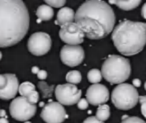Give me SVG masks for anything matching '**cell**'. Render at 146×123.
Masks as SVG:
<instances>
[{"mask_svg": "<svg viewBox=\"0 0 146 123\" xmlns=\"http://www.w3.org/2000/svg\"><path fill=\"white\" fill-rule=\"evenodd\" d=\"M74 20L84 36L89 39H101L114 29L115 14L108 3L101 0L85 1L75 12Z\"/></svg>", "mask_w": 146, "mask_h": 123, "instance_id": "obj_1", "label": "cell"}, {"mask_svg": "<svg viewBox=\"0 0 146 123\" xmlns=\"http://www.w3.org/2000/svg\"><path fill=\"white\" fill-rule=\"evenodd\" d=\"M29 29V13L21 0H0V47L23 39Z\"/></svg>", "mask_w": 146, "mask_h": 123, "instance_id": "obj_2", "label": "cell"}, {"mask_svg": "<svg viewBox=\"0 0 146 123\" xmlns=\"http://www.w3.org/2000/svg\"><path fill=\"white\" fill-rule=\"evenodd\" d=\"M112 41L122 55L138 54L146 44V23L122 21L112 31Z\"/></svg>", "mask_w": 146, "mask_h": 123, "instance_id": "obj_3", "label": "cell"}, {"mask_svg": "<svg viewBox=\"0 0 146 123\" xmlns=\"http://www.w3.org/2000/svg\"><path fill=\"white\" fill-rule=\"evenodd\" d=\"M131 65L128 59L118 55H109L102 64L101 74L111 84L124 83L130 76Z\"/></svg>", "mask_w": 146, "mask_h": 123, "instance_id": "obj_4", "label": "cell"}, {"mask_svg": "<svg viewBox=\"0 0 146 123\" xmlns=\"http://www.w3.org/2000/svg\"><path fill=\"white\" fill-rule=\"evenodd\" d=\"M139 94L132 84L121 83L113 89L111 93V101L114 106L121 110H129L138 103Z\"/></svg>", "mask_w": 146, "mask_h": 123, "instance_id": "obj_5", "label": "cell"}, {"mask_svg": "<svg viewBox=\"0 0 146 123\" xmlns=\"http://www.w3.org/2000/svg\"><path fill=\"white\" fill-rule=\"evenodd\" d=\"M36 105L28 102L25 97H17L11 101L9 111L10 115L18 121H27L36 113Z\"/></svg>", "mask_w": 146, "mask_h": 123, "instance_id": "obj_6", "label": "cell"}, {"mask_svg": "<svg viewBox=\"0 0 146 123\" xmlns=\"http://www.w3.org/2000/svg\"><path fill=\"white\" fill-rule=\"evenodd\" d=\"M51 37L45 32L33 33L28 39V50L31 54L35 56L45 55L51 49Z\"/></svg>", "mask_w": 146, "mask_h": 123, "instance_id": "obj_7", "label": "cell"}, {"mask_svg": "<svg viewBox=\"0 0 146 123\" xmlns=\"http://www.w3.org/2000/svg\"><path fill=\"white\" fill-rule=\"evenodd\" d=\"M55 96L61 105H73L81 98V90L73 84H60L55 87Z\"/></svg>", "mask_w": 146, "mask_h": 123, "instance_id": "obj_8", "label": "cell"}, {"mask_svg": "<svg viewBox=\"0 0 146 123\" xmlns=\"http://www.w3.org/2000/svg\"><path fill=\"white\" fill-rule=\"evenodd\" d=\"M59 36L67 45H79L84 40L83 32L75 22H69L61 25Z\"/></svg>", "mask_w": 146, "mask_h": 123, "instance_id": "obj_9", "label": "cell"}, {"mask_svg": "<svg viewBox=\"0 0 146 123\" xmlns=\"http://www.w3.org/2000/svg\"><path fill=\"white\" fill-rule=\"evenodd\" d=\"M84 56L85 53L80 45H64L60 51L61 61L70 67L81 64Z\"/></svg>", "mask_w": 146, "mask_h": 123, "instance_id": "obj_10", "label": "cell"}, {"mask_svg": "<svg viewBox=\"0 0 146 123\" xmlns=\"http://www.w3.org/2000/svg\"><path fill=\"white\" fill-rule=\"evenodd\" d=\"M19 82L14 74H0V99L10 100L18 92Z\"/></svg>", "mask_w": 146, "mask_h": 123, "instance_id": "obj_11", "label": "cell"}, {"mask_svg": "<svg viewBox=\"0 0 146 123\" xmlns=\"http://www.w3.org/2000/svg\"><path fill=\"white\" fill-rule=\"evenodd\" d=\"M40 116L46 123H62L66 118V112L60 103L49 102L43 107Z\"/></svg>", "mask_w": 146, "mask_h": 123, "instance_id": "obj_12", "label": "cell"}, {"mask_svg": "<svg viewBox=\"0 0 146 123\" xmlns=\"http://www.w3.org/2000/svg\"><path fill=\"white\" fill-rule=\"evenodd\" d=\"M86 100L92 105H102L109 100V91L102 84H92L86 92Z\"/></svg>", "mask_w": 146, "mask_h": 123, "instance_id": "obj_13", "label": "cell"}, {"mask_svg": "<svg viewBox=\"0 0 146 123\" xmlns=\"http://www.w3.org/2000/svg\"><path fill=\"white\" fill-rule=\"evenodd\" d=\"M75 17V12L69 7H62L57 13L56 24L63 25L69 22H73Z\"/></svg>", "mask_w": 146, "mask_h": 123, "instance_id": "obj_14", "label": "cell"}, {"mask_svg": "<svg viewBox=\"0 0 146 123\" xmlns=\"http://www.w3.org/2000/svg\"><path fill=\"white\" fill-rule=\"evenodd\" d=\"M36 15L40 20L48 21L53 17L54 11H53V9L51 8L50 6H48V5H46V4H43V5H40V6L37 8Z\"/></svg>", "mask_w": 146, "mask_h": 123, "instance_id": "obj_15", "label": "cell"}, {"mask_svg": "<svg viewBox=\"0 0 146 123\" xmlns=\"http://www.w3.org/2000/svg\"><path fill=\"white\" fill-rule=\"evenodd\" d=\"M141 3L140 0H118L115 1V5L117 7H119L122 10H132V9L136 8L139 6V4Z\"/></svg>", "mask_w": 146, "mask_h": 123, "instance_id": "obj_16", "label": "cell"}, {"mask_svg": "<svg viewBox=\"0 0 146 123\" xmlns=\"http://www.w3.org/2000/svg\"><path fill=\"white\" fill-rule=\"evenodd\" d=\"M95 117L98 119V120L102 121V122L106 121L110 117V107L106 104L99 105L97 111H96V116Z\"/></svg>", "mask_w": 146, "mask_h": 123, "instance_id": "obj_17", "label": "cell"}, {"mask_svg": "<svg viewBox=\"0 0 146 123\" xmlns=\"http://www.w3.org/2000/svg\"><path fill=\"white\" fill-rule=\"evenodd\" d=\"M81 73L77 70H71L66 74V81L69 84H78V83L81 82Z\"/></svg>", "mask_w": 146, "mask_h": 123, "instance_id": "obj_18", "label": "cell"}, {"mask_svg": "<svg viewBox=\"0 0 146 123\" xmlns=\"http://www.w3.org/2000/svg\"><path fill=\"white\" fill-rule=\"evenodd\" d=\"M35 90V86L29 81H25V82L21 83L18 87V93H20V95L22 97H26L29 93H31L32 91Z\"/></svg>", "mask_w": 146, "mask_h": 123, "instance_id": "obj_19", "label": "cell"}, {"mask_svg": "<svg viewBox=\"0 0 146 123\" xmlns=\"http://www.w3.org/2000/svg\"><path fill=\"white\" fill-rule=\"evenodd\" d=\"M38 87L41 90V92H42V96L44 97V98H49V97L52 96L53 89H54V86H53V85L47 84V83L44 82V81H39Z\"/></svg>", "mask_w": 146, "mask_h": 123, "instance_id": "obj_20", "label": "cell"}, {"mask_svg": "<svg viewBox=\"0 0 146 123\" xmlns=\"http://www.w3.org/2000/svg\"><path fill=\"white\" fill-rule=\"evenodd\" d=\"M87 78L89 80V82H91L92 84H98L102 79L101 71L99 69H91L88 72Z\"/></svg>", "mask_w": 146, "mask_h": 123, "instance_id": "obj_21", "label": "cell"}, {"mask_svg": "<svg viewBox=\"0 0 146 123\" xmlns=\"http://www.w3.org/2000/svg\"><path fill=\"white\" fill-rule=\"evenodd\" d=\"M45 3H46V5L50 6L51 8H52V7H55V8H60V7L64 6V4L66 3V1H65V0H57V1L56 0H46Z\"/></svg>", "mask_w": 146, "mask_h": 123, "instance_id": "obj_22", "label": "cell"}, {"mask_svg": "<svg viewBox=\"0 0 146 123\" xmlns=\"http://www.w3.org/2000/svg\"><path fill=\"white\" fill-rule=\"evenodd\" d=\"M121 123H146V122L144 120H142L141 118H139V117H134V116L129 117L127 115H124Z\"/></svg>", "mask_w": 146, "mask_h": 123, "instance_id": "obj_23", "label": "cell"}, {"mask_svg": "<svg viewBox=\"0 0 146 123\" xmlns=\"http://www.w3.org/2000/svg\"><path fill=\"white\" fill-rule=\"evenodd\" d=\"M25 98L28 100V102H30L31 104H34L35 105V103H37L38 102V100H39V94H38V92L37 91H32L31 93H29L28 95H27Z\"/></svg>", "mask_w": 146, "mask_h": 123, "instance_id": "obj_24", "label": "cell"}, {"mask_svg": "<svg viewBox=\"0 0 146 123\" xmlns=\"http://www.w3.org/2000/svg\"><path fill=\"white\" fill-rule=\"evenodd\" d=\"M138 101H139L140 104H141L142 115L146 118V95H144V96H140L139 99H138Z\"/></svg>", "mask_w": 146, "mask_h": 123, "instance_id": "obj_25", "label": "cell"}, {"mask_svg": "<svg viewBox=\"0 0 146 123\" xmlns=\"http://www.w3.org/2000/svg\"><path fill=\"white\" fill-rule=\"evenodd\" d=\"M88 104L89 103L87 102V100H86L85 98H80L79 101L77 102V106L79 109H81V110H84V109H86L88 107Z\"/></svg>", "mask_w": 146, "mask_h": 123, "instance_id": "obj_26", "label": "cell"}, {"mask_svg": "<svg viewBox=\"0 0 146 123\" xmlns=\"http://www.w3.org/2000/svg\"><path fill=\"white\" fill-rule=\"evenodd\" d=\"M83 123H104V122L98 120L95 116H90V117H88V118H86Z\"/></svg>", "mask_w": 146, "mask_h": 123, "instance_id": "obj_27", "label": "cell"}, {"mask_svg": "<svg viewBox=\"0 0 146 123\" xmlns=\"http://www.w3.org/2000/svg\"><path fill=\"white\" fill-rule=\"evenodd\" d=\"M37 77H38L40 80H44L47 77V72L45 70H39L38 73H37Z\"/></svg>", "mask_w": 146, "mask_h": 123, "instance_id": "obj_28", "label": "cell"}, {"mask_svg": "<svg viewBox=\"0 0 146 123\" xmlns=\"http://www.w3.org/2000/svg\"><path fill=\"white\" fill-rule=\"evenodd\" d=\"M140 85H141V81H140V79H138V78L133 79V81H132V86L133 87H139Z\"/></svg>", "mask_w": 146, "mask_h": 123, "instance_id": "obj_29", "label": "cell"}, {"mask_svg": "<svg viewBox=\"0 0 146 123\" xmlns=\"http://www.w3.org/2000/svg\"><path fill=\"white\" fill-rule=\"evenodd\" d=\"M141 15L144 19L146 20V3H144L143 6H142V9H141Z\"/></svg>", "mask_w": 146, "mask_h": 123, "instance_id": "obj_30", "label": "cell"}, {"mask_svg": "<svg viewBox=\"0 0 146 123\" xmlns=\"http://www.w3.org/2000/svg\"><path fill=\"white\" fill-rule=\"evenodd\" d=\"M0 123H9L8 122V119H7V117L6 116L1 117V118H0Z\"/></svg>", "mask_w": 146, "mask_h": 123, "instance_id": "obj_31", "label": "cell"}, {"mask_svg": "<svg viewBox=\"0 0 146 123\" xmlns=\"http://www.w3.org/2000/svg\"><path fill=\"white\" fill-rule=\"evenodd\" d=\"M39 70H40V69H39L38 67H36V66L32 67V72H33V73H35V74H37Z\"/></svg>", "mask_w": 146, "mask_h": 123, "instance_id": "obj_32", "label": "cell"}, {"mask_svg": "<svg viewBox=\"0 0 146 123\" xmlns=\"http://www.w3.org/2000/svg\"><path fill=\"white\" fill-rule=\"evenodd\" d=\"M109 3H110V4H115V1H113V0H110Z\"/></svg>", "mask_w": 146, "mask_h": 123, "instance_id": "obj_33", "label": "cell"}, {"mask_svg": "<svg viewBox=\"0 0 146 123\" xmlns=\"http://www.w3.org/2000/svg\"><path fill=\"white\" fill-rule=\"evenodd\" d=\"M1 58H2V53L0 52V60H1Z\"/></svg>", "mask_w": 146, "mask_h": 123, "instance_id": "obj_34", "label": "cell"}, {"mask_svg": "<svg viewBox=\"0 0 146 123\" xmlns=\"http://www.w3.org/2000/svg\"><path fill=\"white\" fill-rule=\"evenodd\" d=\"M144 88H145V90H146V82H145V84H144Z\"/></svg>", "mask_w": 146, "mask_h": 123, "instance_id": "obj_35", "label": "cell"}, {"mask_svg": "<svg viewBox=\"0 0 146 123\" xmlns=\"http://www.w3.org/2000/svg\"><path fill=\"white\" fill-rule=\"evenodd\" d=\"M25 123H30V122H29V121H25Z\"/></svg>", "mask_w": 146, "mask_h": 123, "instance_id": "obj_36", "label": "cell"}]
</instances>
